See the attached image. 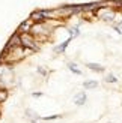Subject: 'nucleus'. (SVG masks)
Returning <instances> with one entry per match:
<instances>
[{"instance_id":"obj_1","label":"nucleus","mask_w":122,"mask_h":123,"mask_svg":"<svg viewBox=\"0 0 122 123\" xmlns=\"http://www.w3.org/2000/svg\"><path fill=\"white\" fill-rule=\"evenodd\" d=\"M20 41H21V47L23 48H29V50H32V51L38 50L36 41H35V38L30 33H23V35H20Z\"/></svg>"},{"instance_id":"obj_2","label":"nucleus","mask_w":122,"mask_h":123,"mask_svg":"<svg viewBox=\"0 0 122 123\" xmlns=\"http://www.w3.org/2000/svg\"><path fill=\"white\" fill-rule=\"evenodd\" d=\"M17 47H21V41H20V33H14L11 36V39L8 42V45L5 48V53L12 50V48H17Z\"/></svg>"},{"instance_id":"obj_3","label":"nucleus","mask_w":122,"mask_h":123,"mask_svg":"<svg viewBox=\"0 0 122 123\" xmlns=\"http://www.w3.org/2000/svg\"><path fill=\"white\" fill-rule=\"evenodd\" d=\"M32 26H33V21L30 20V18L26 20V21H23L20 26H18V33H21V35L23 33H29L30 30H32Z\"/></svg>"},{"instance_id":"obj_4","label":"nucleus","mask_w":122,"mask_h":123,"mask_svg":"<svg viewBox=\"0 0 122 123\" xmlns=\"http://www.w3.org/2000/svg\"><path fill=\"white\" fill-rule=\"evenodd\" d=\"M88 101V96H86V92H80V93H77L74 96V104L77 107H83L84 104Z\"/></svg>"},{"instance_id":"obj_5","label":"nucleus","mask_w":122,"mask_h":123,"mask_svg":"<svg viewBox=\"0 0 122 123\" xmlns=\"http://www.w3.org/2000/svg\"><path fill=\"white\" fill-rule=\"evenodd\" d=\"M98 15H100V18H102V20H106V21L113 20V17H115L113 11L110 8H104V9H102V14H98Z\"/></svg>"},{"instance_id":"obj_6","label":"nucleus","mask_w":122,"mask_h":123,"mask_svg":"<svg viewBox=\"0 0 122 123\" xmlns=\"http://www.w3.org/2000/svg\"><path fill=\"white\" fill-rule=\"evenodd\" d=\"M72 39H74V38H71V36H69V38L66 39L65 42H62L60 45H56V47H54V53H63V51L66 50V47L71 44V41H72Z\"/></svg>"},{"instance_id":"obj_7","label":"nucleus","mask_w":122,"mask_h":123,"mask_svg":"<svg viewBox=\"0 0 122 123\" xmlns=\"http://www.w3.org/2000/svg\"><path fill=\"white\" fill-rule=\"evenodd\" d=\"M83 87L88 89V90L96 89V87H98V81H95V80H86V81L83 83Z\"/></svg>"},{"instance_id":"obj_8","label":"nucleus","mask_w":122,"mask_h":123,"mask_svg":"<svg viewBox=\"0 0 122 123\" xmlns=\"http://www.w3.org/2000/svg\"><path fill=\"white\" fill-rule=\"evenodd\" d=\"M86 68L90 69V71H94V72H104V66L98 65V63H88Z\"/></svg>"},{"instance_id":"obj_9","label":"nucleus","mask_w":122,"mask_h":123,"mask_svg":"<svg viewBox=\"0 0 122 123\" xmlns=\"http://www.w3.org/2000/svg\"><path fill=\"white\" fill-rule=\"evenodd\" d=\"M26 116L30 120H41V116L35 114V111H32V110H26Z\"/></svg>"},{"instance_id":"obj_10","label":"nucleus","mask_w":122,"mask_h":123,"mask_svg":"<svg viewBox=\"0 0 122 123\" xmlns=\"http://www.w3.org/2000/svg\"><path fill=\"white\" fill-rule=\"evenodd\" d=\"M104 83H108V84H115V83H118V78L113 75V74H108V75L104 77Z\"/></svg>"},{"instance_id":"obj_11","label":"nucleus","mask_w":122,"mask_h":123,"mask_svg":"<svg viewBox=\"0 0 122 123\" xmlns=\"http://www.w3.org/2000/svg\"><path fill=\"white\" fill-rule=\"evenodd\" d=\"M68 69H69L71 72H74L75 75H81V71L75 66V63H68Z\"/></svg>"},{"instance_id":"obj_12","label":"nucleus","mask_w":122,"mask_h":123,"mask_svg":"<svg viewBox=\"0 0 122 123\" xmlns=\"http://www.w3.org/2000/svg\"><path fill=\"white\" fill-rule=\"evenodd\" d=\"M8 95L9 93H8V90H6V89H0V104L8 99Z\"/></svg>"},{"instance_id":"obj_13","label":"nucleus","mask_w":122,"mask_h":123,"mask_svg":"<svg viewBox=\"0 0 122 123\" xmlns=\"http://www.w3.org/2000/svg\"><path fill=\"white\" fill-rule=\"evenodd\" d=\"M62 114H53V116H45V117H41V120H45V122H50V120H56V119H60Z\"/></svg>"},{"instance_id":"obj_14","label":"nucleus","mask_w":122,"mask_h":123,"mask_svg":"<svg viewBox=\"0 0 122 123\" xmlns=\"http://www.w3.org/2000/svg\"><path fill=\"white\" fill-rule=\"evenodd\" d=\"M68 32H69V35H71V38H75V36L80 35V29H77V27H71V29H68Z\"/></svg>"},{"instance_id":"obj_15","label":"nucleus","mask_w":122,"mask_h":123,"mask_svg":"<svg viewBox=\"0 0 122 123\" xmlns=\"http://www.w3.org/2000/svg\"><path fill=\"white\" fill-rule=\"evenodd\" d=\"M36 71H38L42 77H45V75H47V69H44V68H41V66H38V69H36Z\"/></svg>"},{"instance_id":"obj_16","label":"nucleus","mask_w":122,"mask_h":123,"mask_svg":"<svg viewBox=\"0 0 122 123\" xmlns=\"http://www.w3.org/2000/svg\"><path fill=\"white\" fill-rule=\"evenodd\" d=\"M42 95H44L42 92H33V93H32V96H33V98H41Z\"/></svg>"},{"instance_id":"obj_17","label":"nucleus","mask_w":122,"mask_h":123,"mask_svg":"<svg viewBox=\"0 0 122 123\" xmlns=\"http://www.w3.org/2000/svg\"><path fill=\"white\" fill-rule=\"evenodd\" d=\"M115 3H116V6H122V0H115Z\"/></svg>"},{"instance_id":"obj_18","label":"nucleus","mask_w":122,"mask_h":123,"mask_svg":"<svg viewBox=\"0 0 122 123\" xmlns=\"http://www.w3.org/2000/svg\"><path fill=\"white\" fill-rule=\"evenodd\" d=\"M116 26H118V27H119V29H121V27H122V21H121V23H119V24H116Z\"/></svg>"},{"instance_id":"obj_19","label":"nucleus","mask_w":122,"mask_h":123,"mask_svg":"<svg viewBox=\"0 0 122 123\" xmlns=\"http://www.w3.org/2000/svg\"><path fill=\"white\" fill-rule=\"evenodd\" d=\"M30 123H38V120H30Z\"/></svg>"}]
</instances>
